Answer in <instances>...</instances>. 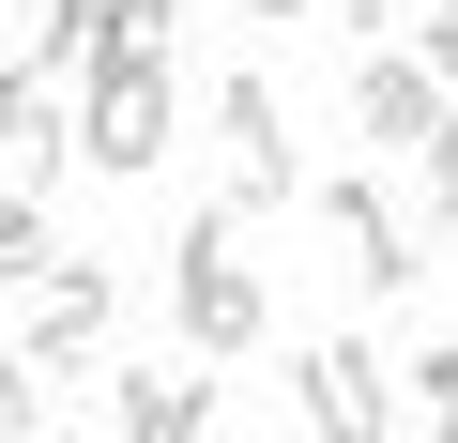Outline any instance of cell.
Returning a JSON list of instances; mask_svg holds the SVG:
<instances>
[{
	"mask_svg": "<svg viewBox=\"0 0 458 443\" xmlns=\"http://www.w3.org/2000/svg\"><path fill=\"white\" fill-rule=\"evenodd\" d=\"M229 230H245V214H229V199H214V214H183V230H168V321H183V352H214V367L276 337V291H260L245 260H229Z\"/></svg>",
	"mask_w": 458,
	"mask_h": 443,
	"instance_id": "1",
	"label": "cell"
},
{
	"mask_svg": "<svg viewBox=\"0 0 458 443\" xmlns=\"http://www.w3.org/2000/svg\"><path fill=\"white\" fill-rule=\"evenodd\" d=\"M199 107H214V153H229V214H291V199H306V153H291V123H276V77L229 62Z\"/></svg>",
	"mask_w": 458,
	"mask_h": 443,
	"instance_id": "2",
	"label": "cell"
},
{
	"mask_svg": "<svg viewBox=\"0 0 458 443\" xmlns=\"http://www.w3.org/2000/svg\"><path fill=\"white\" fill-rule=\"evenodd\" d=\"M107 321H123V276H107V260H47V276H31V306H16V382L92 367V352H107Z\"/></svg>",
	"mask_w": 458,
	"mask_h": 443,
	"instance_id": "3",
	"label": "cell"
},
{
	"mask_svg": "<svg viewBox=\"0 0 458 443\" xmlns=\"http://www.w3.org/2000/svg\"><path fill=\"white\" fill-rule=\"evenodd\" d=\"M443 107H458V77H443L428 47H367V62H352V138H367V153H412V168H428Z\"/></svg>",
	"mask_w": 458,
	"mask_h": 443,
	"instance_id": "4",
	"label": "cell"
},
{
	"mask_svg": "<svg viewBox=\"0 0 458 443\" xmlns=\"http://www.w3.org/2000/svg\"><path fill=\"white\" fill-rule=\"evenodd\" d=\"M168 62H92V92H77V153L107 168V183H138L153 153H168Z\"/></svg>",
	"mask_w": 458,
	"mask_h": 443,
	"instance_id": "5",
	"label": "cell"
},
{
	"mask_svg": "<svg viewBox=\"0 0 458 443\" xmlns=\"http://www.w3.org/2000/svg\"><path fill=\"white\" fill-rule=\"evenodd\" d=\"M291 413H306V428H336V443H367V428H397L412 397H397V367H382L367 337H306V367H291Z\"/></svg>",
	"mask_w": 458,
	"mask_h": 443,
	"instance_id": "6",
	"label": "cell"
},
{
	"mask_svg": "<svg viewBox=\"0 0 458 443\" xmlns=\"http://www.w3.org/2000/svg\"><path fill=\"white\" fill-rule=\"evenodd\" d=\"M306 214L336 230V260H352L367 291H412V276H428V245L382 214V183H367V168H321V183H306Z\"/></svg>",
	"mask_w": 458,
	"mask_h": 443,
	"instance_id": "7",
	"label": "cell"
},
{
	"mask_svg": "<svg viewBox=\"0 0 458 443\" xmlns=\"http://www.w3.org/2000/svg\"><path fill=\"white\" fill-rule=\"evenodd\" d=\"M199 367H214V352H199ZM199 367H138V382L107 397L123 443H199V428H214V382H199Z\"/></svg>",
	"mask_w": 458,
	"mask_h": 443,
	"instance_id": "8",
	"label": "cell"
},
{
	"mask_svg": "<svg viewBox=\"0 0 458 443\" xmlns=\"http://www.w3.org/2000/svg\"><path fill=\"white\" fill-rule=\"evenodd\" d=\"M92 62H107L92 0H31V16H16V77H92Z\"/></svg>",
	"mask_w": 458,
	"mask_h": 443,
	"instance_id": "9",
	"label": "cell"
},
{
	"mask_svg": "<svg viewBox=\"0 0 458 443\" xmlns=\"http://www.w3.org/2000/svg\"><path fill=\"white\" fill-rule=\"evenodd\" d=\"M0 138H16V183L47 199V168H62V107H47V77H16V107H0Z\"/></svg>",
	"mask_w": 458,
	"mask_h": 443,
	"instance_id": "10",
	"label": "cell"
},
{
	"mask_svg": "<svg viewBox=\"0 0 458 443\" xmlns=\"http://www.w3.org/2000/svg\"><path fill=\"white\" fill-rule=\"evenodd\" d=\"M397 397H412V428H458V337H443V352H412V367H397Z\"/></svg>",
	"mask_w": 458,
	"mask_h": 443,
	"instance_id": "11",
	"label": "cell"
},
{
	"mask_svg": "<svg viewBox=\"0 0 458 443\" xmlns=\"http://www.w3.org/2000/svg\"><path fill=\"white\" fill-rule=\"evenodd\" d=\"M107 16V62H168V0H92Z\"/></svg>",
	"mask_w": 458,
	"mask_h": 443,
	"instance_id": "12",
	"label": "cell"
},
{
	"mask_svg": "<svg viewBox=\"0 0 458 443\" xmlns=\"http://www.w3.org/2000/svg\"><path fill=\"white\" fill-rule=\"evenodd\" d=\"M428 230H458V107H443V138H428Z\"/></svg>",
	"mask_w": 458,
	"mask_h": 443,
	"instance_id": "13",
	"label": "cell"
},
{
	"mask_svg": "<svg viewBox=\"0 0 458 443\" xmlns=\"http://www.w3.org/2000/svg\"><path fill=\"white\" fill-rule=\"evenodd\" d=\"M336 16H352V31H397V0H336Z\"/></svg>",
	"mask_w": 458,
	"mask_h": 443,
	"instance_id": "14",
	"label": "cell"
},
{
	"mask_svg": "<svg viewBox=\"0 0 458 443\" xmlns=\"http://www.w3.org/2000/svg\"><path fill=\"white\" fill-rule=\"evenodd\" d=\"M245 16H321V0H245Z\"/></svg>",
	"mask_w": 458,
	"mask_h": 443,
	"instance_id": "15",
	"label": "cell"
}]
</instances>
